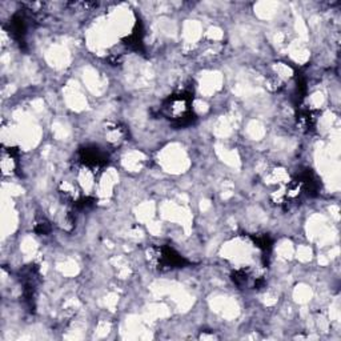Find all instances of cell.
Wrapping results in <instances>:
<instances>
[{
	"label": "cell",
	"instance_id": "obj_1",
	"mask_svg": "<svg viewBox=\"0 0 341 341\" xmlns=\"http://www.w3.org/2000/svg\"><path fill=\"white\" fill-rule=\"evenodd\" d=\"M189 96L186 94L176 95L173 98H171L167 102L166 107H164V112L169 119L172 120H177L181 122L183 119L188 118L189 115Z\"/></svg>",
	"mask_w": 341,
	"mask_h": 341
},
{
	"label": "cell",
	"instance_id": "obj_2",
	"mask_svg": "<svg viewBox=\"0 0 341 341\" xmlns=\"http://www.w3.org/2000/svg\"><path fill=\"white\" fill-rule=\"evenodd\" d=\"M35 231L37 233H47L50 231V223L46 221V220H39L36 224H35Z\"/></svg>",
	"mask_w": 341,
	"mask_h": 341
}]
</instances>
